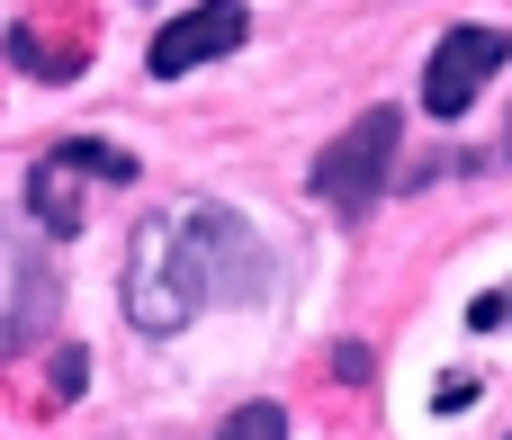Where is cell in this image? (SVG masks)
<instances>
[{
    "instance_id": "3",
    "label": "cell",
    "mask_w": 512,
    "mask_h": 440,
    "mask_svg": "<svg viewBox=\"0 0 512 440\" xmlns=\"http://www.w3.org/2000/svg\"><path fill=\"white\" fill-rule=\"evenodd\" d=\"M504 27H450L441 45H432V63H423V108L432 117H459V108H477V90L504 72Z\"/></svg>"
},
{
    "instance_id": "9",
    "label": "cell",
    "mask_w": 512,
    "mask_h": 440,
    "mask_svg": "<svg viewBox=\"0 0 512 440\" xmlns=\"http://www.w3.org/2000/svg\"><path fill=\"white\" fill-rule=\"evenodd\" d=\"M504 144H512V135H504Z\"/></svg>"
},
{
    "instance_id": "6",
    "label": "cell",
    "mask_w": 512,
    "mask_h": 440,
    "mask_svg": "<svg viewBox=\"0 0 512 440\" xmlns=\"http://www.w3.org/2000/svg\"><path fill=\"white\" fill-rule=\"evenodd\" d=\"M225 432H234V440H279V432H288V414H279V405H243Z\"/></svg>"
},
{
    "instance_id": "8",
    "label": "cell",
    "mask_w": 512,
    "mask_h": 440,
    "mask_svg": "<svg viewBox=\"0 0 512 440\" xmlns=\"http://www.w3.org/2000/svg\"><path fill=\"white\" fill-rule=\"evenodd\" d=\"M504 315H512V306H504Z\"/></svg>"
},
{
    "instance_id": "4",
    "label": "cell",
    "mask_w": 512,
    "mask_h": 440,
    "mask_svg": "<svg viewBox=\"0 0 512 440\" xmlns=\"http://www.w3.org/2000/svg\"><path fill=\"white\" fill-rule=\"evenodd\" d=\"M243 27H252V9L243 0H198V9H180L162 36H153V81H180V72H198V63H216V54H234L243 45Z\"/></svg>"
},
{
    "instance_id": "1",
    "label": "cell",
    "mask_w": 512,
    "mask_h": 440,
    "mask_svg": "<svg viewBox=\"0 0 512 440\" xmlns=\"http://www.w3.org/2000/svg\"><path fill=\"white\" fill-rule=\"evenodd\" d=\"M270 297V252L234 207H180L144 216L126 243V324L135 333H180L198 306H252Z\"/></svg>"
},
{
    "instance_id": "5",
    "label": "cell",
    "mask_w": 512,
    "mask_h": 440,
    "mask_svg": "<svg viewBox=\"0 0 512 440\" xmlns=\"http://www.w3.org/2000/svg\"><path fill=\"white\" fill-rule=\"evenodd\" d=\"M0 54H9V63H27L36 81H81V63H90L81 45H63V36H45L36 18H18V27L0 36Z\"/></svg>"
},
{
    "instance_id": "2",
    "label": "cell",
    "mask_w": 512,
    "mask_h": 440,
    "mask_svg": "<svg viewBox=\"0 0 512 440\" xmlns=\"http://www.w3.org/2000/svg\"><path fill=\"white\" fill-rule=\"evenodd\" d=\"M396 144H405L396 108L351 117V126H342V144H324V153H315V198H324V207H342V216H369V207H378V189H387Z\"/></svg>"
},
{
    "instance_id": "7",
    "label": "cell",
    "mask_w": 512,
    "mask_h": 440,
    "mask_svg": "<svg viewBox=\"0 0 512 440\" xmlns=\"http://www.w3.org/2000/svg\"><path fill=\"white\" fill-rule=\"evenodd\" d=\"M432 405H441V414H459V405H477V378H441V387H432Z\"/></svg>"
}]
</instances>
